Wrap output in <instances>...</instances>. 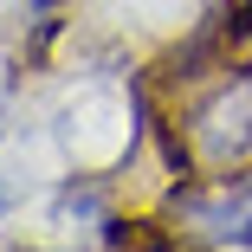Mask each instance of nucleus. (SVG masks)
Returning a JSON list of instances; mask_svg holds the SVG:
<instances>
[{
    "instance_id": "39448f33",
    "label": "nucleus",
    "mask_w": 252,
    "mask_h": 252,
    "mask_svg": "<svg viewBox=\"0 0 252 252\" xmlns=\"http://www.w3.org/2000/svg\"><path fill=\"white\" fill-rule=\"evenodd\" d=\"M26 207V175H7V168H0V220H13Z\"/></svg>"
},
{
    "instance_id": "f257e3e1",
    "label": "nucleus",
    "mask_w": 252,
    "mask_h": 252,
    "mask_svg": "<svg viewBox=\"0 0 252 252\" xmlns=\"http://www.w3.org/2000/svg\"><path fill=\"white\" fill-rule=\"evenodd\" d=\"M175 117L188 129L200 175H239L252 168V59L220 65L207 84L175 97Z\"/></svg>"
},
{
    "instance_id": "f03ea898",
    "label": "nucleus",
    "mask_w": 252,
    "mask_h": 252,
    "mask_svg": "<svg viewBox=\"0 0 252 252\" xmlns=\"http://www.w3.org/2000/svg\"><path fill=\"white\" fill-rule=\"evenodd\" d=\"M156 214H168L207 252H252V168L239 175H188L168 181Z\"/></svg>"
},
{
    "instance_id": "20e7f679",
    "label": "nucleus",
    "mask_w": 252,
    "mask_h": 252,
    "mask_svg": "<svg viewBox=\"0 0 252 252\" xmlns=\"http://www.w3.org/2000/svg\"><path fill=\"white\" fill-rule=\"evenodd\" d=\"M226 39L233 59H252V0H226Z\"/></svg>"
},
{
    "instance_id": "423d86ee",
    "label": "nucleus",
    "mask_w": 252,
    "mask_h": 252,
    "mask_svg": "<svg viewBox=\"0 0 252 252\" xmlns=\"http://www.w3.org/2000/svg\"><path fill=\"white\" fill-rule=\"evenodd\" d=\"M26 13H65V7H78V0H20Z\"/></svg>"
},
{
    "instance_id": "0eeeda50",
    "label": "nucleus",
    "mask_w": 252,
    "mask_h": 252,
    "mask_svg": "<svg viewBox=\"0 0 252 252\" xmlns=\"http://www.w3.org/2000/svg\"><path fill=\"white\" fill-rule=\"evenodd\" d=\"M39 252H71V246H39Z\"/></svg>"
},
{
    "instance_id": "7ed1b4c3",
    "label": "nucleus",
    "mask_w": 252,
    "mask_h": 252,
    "mask_svg": "<svg viewBox=\"0 0 252 252\" xmlns=\"http://www.w3.org/2000/svg\"><path fill=\"white\" fill-rule=\"evenodd\" d=\"M117 181H123V175H110V168H71V175H59L52 214H59L65 226H97L110 207H123V200H117Z\"/></svg>"
}]
</instances>
